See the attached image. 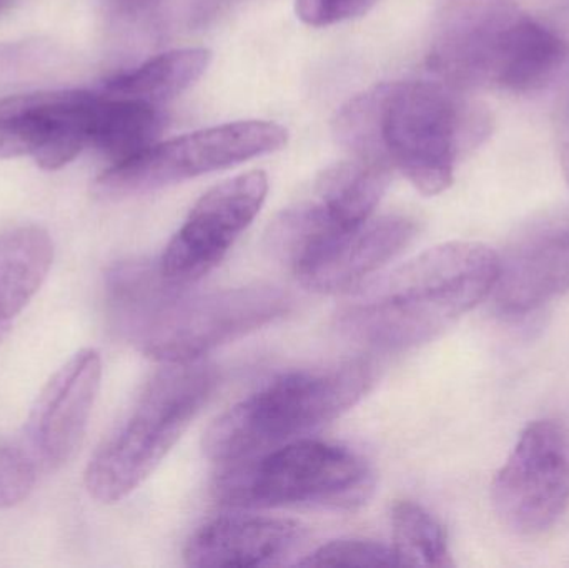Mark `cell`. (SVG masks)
I'll return each instance as SVG.
<instances>
[{"mask_svg":"<svg viewBox=\"0 0 569 568\" xmlns=\"http://www.w3.org/2000/svg\"><path fill=\"white\" fill-rule=\"evenodd\" d=\"M443 80L381 83L341 107L338 143L403 173L427 197L450 189L461 156L491 130L490 113Z\"/></svg>","mask_w":569,"mask_h":568,"instance_id":"1","label":"cell"},{"mask_svg":"<svg viewBox=\"0 0 569 568\" xmlns=\"http://www.w3.org/2000/svg\"><path fill=\"white\" fill-rule=\"evenodd\" d=\"M500 256L480 242H447L361 283L338 313L341 330L381 350L430 342L497 282Z\"/></svg>","mask_w":569,"mask_h":568,"instance_id":"2","label":"cell"},{"mask_svg":"<svg viewBox=\"0 0 569 568\" xmlns=\"http://www.w3.org/2000/svg\"><path fill=\"white\" fill-rule=\"evenodd\" d=\"M567 40L513 0H437L428 69L450 86L531 93L567 62Z\"/></svg>","mask_w":569,"mask_h":568,"instance_id":"3","label":"cell"},{"mask_svg":"<svg viewBox=\"0 0 569 568\" xmlns=\"http://www.w3.org/2000/svg\"><path fill=\"white\" fill-rule=\"evenodd\" d=\"M373 379L367 360L283 373L217 417L203 434V454L213 462L233 464L300 440L350 410Z\"/></svg>","mask_w":569,"mask_h":568,"instance_id":"4","label":"cell"},{"mask_svg":"<svg viewBox=\"0 0 569 568\" xmlns=\"http://www.w3.org/2000/svg\"><path fill=\"white\" fill-rule=\"evenodd\" d=\"M217 387L202 359L163 363L123 426L97 450L86 472L90 497L116 504L139 489L189 429Z\"/></svg>","mask_w":569,"mask_h":568,"instance_id":"5","label":"cell"},{"mask_svg":"<svg viewBox=\"0 0 569 568\" xmlns=\"http://www.w3.org/2000/svg\"><path fill=\"white\" fill-rule=\"evenodd\" d=\"M373 486L370 466L353 450L317 440H295L233 462L217 477L213 496L223 506L239 509H353L370 497Z\"/></svg>","mask_w":569,"mask_h":568,"instance_id":"6","label":"cell"},{"mask_svg":"<svg viewBox=\"0 0 569 568\" xmlns=\"http://www.w3.org/2000/svg\"><path fill=\"white\" fill-rule=\"evenodd\" d=\"M293 299L280 287L247 286L192 293L177 287L150 317L132 346L157 362L199 360L290 312Z\"/></svg>","mask_w":569,"mask_h":568,"instance_id":"7","label":"cell"},{"mask_svg":"<svg viewBox=\"0 0 569 568\" xmlns=\"http://www.w3.org/2000/svg\"><path fill=\"white\" fill-rule=\"evenodd\" d=\"M284 127L267 120H242L156 142L103 170L93 192L100 199L142 196L203 173L229 169L287 146Z\"/></svg>","mask_w":569,"mask_h":568,"instance_id":"8","label":"cell"},{"mask_svg":"<svg viewBox=\"0 0 569 568\" xmlns=\"http://www.w3.org/2000/svg\"><path fill=\"white\" fill-rule=\"evenodd\" d=\"M495 512L520 536L553 527L569 506V434L555 420L530 423L491 486Z\"/></svg>","mask_w":569,"mask_h":568,"instance_id":"9","label":"cell"},{"mask_svg":"<svg viewBox=\"0 0 569 568\" xmlns=\"http://www.w3.org/2000/svg\"><path fill=\"white\" fill-rule=\"evenodd\" d=\"M267 193L269 179L262 170L242 173L210 189L163 250L159 259L163 276L190 287L212 272L259 216Z\"/></svg>","mask_w":569,"mask_h":568,"instance_id":"10","label":"cell"},{"mask_svg":"<svg viewBox=\"0 0 569 568\" xmlns=\"http://www.w3.org/2000/svg\"><path fill=\"white\" fill-rule=\"evenodd\" d=\"M97 93L47 90L0 99V160L32 157L59 170L90 143Z\"/></svg>","mask_w":569,"mask_h":568,"instance_id":"11","label":"cell"},{"mask_svg":"<svg viewBox=\"0 0 569 568\" xmlns=\"http://www.w3.org/2000/svg\"><path fill=\"white\" fill-rule=\"evenodd\" d=\"M569 289V212L535 217L511 237L500 257L495 307L523 317Z\"/></svg>","mask_w":569,"mask_h":568,"instance_id":"12","label":"cell"},{"mask_svg":"<svg viewBox=\"0 0 569 568\" xmlns=\"http://www.w3.org/2000/svg\"><path fill=\"white\" fill-rule=\"evenodd\" d=\"M102 359L80 350L63 363L37 397L27 422V442L37 466L59 470L73 459L99 396Z\"/></svg>","mask_w":569,"mask_h":568,"instance_id":"13","label":"cell"},{"mask_svg":"<svg viewBox=\"0 0 569 568\" xmlns=\"http://www.w3.org/2000/svg\"><path fill=\"white\" fill-rule=\"evenodd\" d=\"M305 529L295 520L232 516L200 527L183 550L189 567L280 566L300 546Z\"/></svg>","mask_w":569,"mask_h":568,"instance_id":"14","label":"cell"},{"mask_svg":"<svg viewBox=\"0 0 569 568\" xmlns=\"http://www.w3.org/2000/svg\"><path fill=\"white\" fill-rule=\"evenodd\" d=\"M415 236L417 223L410 217L370 219L295 277L311 292L338 293L355 289L403 252Z\"/></svg>","mask_w":569,"mask_h":568,"instance_id":"15","label":"cell"},{"mask_svg":"<svg viewBox=\"0 0 569 568\" xmlns=\"http://www.w3.org/2000/svg\"><path fill=\"white\" fill-rule=\"evenodd\" d=\"M53 262V242L37 226L0 232V342L29 306Z\"/></svg>","mask_w":569,"mask_h":568,"instance_id":"16","label":"cell"},{"mask_svg":"<svg viewBox=\"0 0 569 568\" xmlns=\"http://www.w3.org/2000/svg\"><path fill=\"white\" fill-rule=\"evenodd\" d=\"M387 166L351 157L327 167L315 182V199L348 229L365 226L390 186Z\"/></svg>","mask_w":569,"mask_h":568,"instance_id":"17","label":"cell"},{"mask_svg":"<svg viewBox=\"0 0 569 568\" xmlns=\"http://www.w3.org/2000/svg\"><path fill=\"white\" fill-rule=\"evenodd\" d=\"M210 62L212 52L203 47L170 50L106 80L100 93L160 107L190 89Z\"/></svg>","mask_w":569,"mask_h":568,"instance_id":"18","label":"cell"},{"mask_svg":"<svg viewBox=\"0 0 569 568\" xmlns=\"http://www.w3.org/2000/svg\"><path fill=\"white\" fill-rule=\"evenodd\" d=\"M163 123L159 106L99 92L93 107L89 146L109 159L112 166L159 142Z\"/></svg>","mask_w":569,"mask_h":568,"instance_id":"19","label":"cell"},{"mask_svg":"<svg viewBox=\"0 0 569 568\" xmlns=\"http://www.w3.org/2000/svg\"><path fill=\"white\" fill-rule=\"evenodd\" d=\"M391 532L398 566L453 567L447 532L428 510L403 500L391 512Z\"/></svg>","mask_w":569,"mask_h":568,"instance_id":"20","label":"cell"},{"mask_svg":"<svg viewBox=\"0 0 569 568\" xmlns=\"http://www.w3.org/2000/svg\"><path fill=\"white\" fill-rule=\"evenodd\" d=\"M301 567H397L391 547L373 540H333L298 562Z\"/></svg>","mask_w":569,"mask_h":568,"instance_id":"21","label":"cell"},{"mask_svg":"<svg viewBox=\"0 0 569 568\" xmlns=\"http://www.w3.org/2000/svg\"><path fill=\"white\" fill-rule=\"evenodd\" d=\"M37 466L29 450L0 447V510L22 502L37 482Z\"/></svg>","mask_w":569,"mask_h":568,"instance_id":"22","label":"cell"},{"mask_svg":"<svg viewBox=\"0 0 569 568\" xmlns=\"http://www.w3.org/2000/svg\"><path fill=\"white\" fill-rule=\"evenodd\" d=\"M378 0H295L301 22L310 27H330L365 16Z\"/></svg>","mask_w":569,"mask_h":568,"instance_id":"23","label":"cell"},{"mask_svg":"<svg viewBox=\"0 0 569 568\" xmlns=\"http://www.w3.org/2000/svg\"><path fill=\"white\" fill-rule=\"evenodd\" d=\"M107 9L123 19H136L152 9L157 0H103Z\"/></svg>","mask_w":569,"mask_h":568,"instance_id":"24","label":"cell"},{"mask_svg":"<svg viewBox=\"0 0 569 568\" xmlns=\"http://www.w3.org/2000/svg\"><path fill=\"white\" fill-rule=\"evenodd\" d=\"M561 160H563L561 163H563L565 177H567L569 186V143L561 149Z\"/></svg>","mask_w":569,"mask_h":568,"instance_id":"25","label":"cell"},{"mask_svg":"<svg viewBox=\"0 0 569 568\" xmlns=\"http://www.w3.org/2000/svg\"><path fill=\"white\" fill-rule=\"evenodd\" d=\"M10 2H12V0H0V13L6 12L7 7L10 6Z\"/></svg>","mask_w":569,"mask_h":568,"instance_id":"26","label":"cell"}]
</instances>
